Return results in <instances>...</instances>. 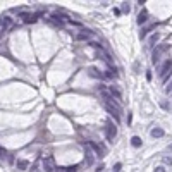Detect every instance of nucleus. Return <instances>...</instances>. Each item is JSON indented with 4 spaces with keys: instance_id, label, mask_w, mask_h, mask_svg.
<instances>
[{
    "instance_id": "f257e3e1",
    "label": "nucleus",
    "mask_w": 172,
    "mask_h": 172,
    "mask_svg": "<svg viewBox=\"0 0 172 172\" xmlns=\"http://www.w3.org/2000/svg\"><path fill=\"white\" fill-rule=\"evenodd\" d=\"M105 105V109L110 112L112 115L119 121L121 119V114H122V109H121V105H119V101H115V100H110V101H105L103 103Z\"/></svg>"
},
{
    "instance_id": "f03ea898",
    "label": "nucleus",
    "mask_w": 172,
    "mask_h": 172,
    "mask_svg": "<svg viewBox=\"0 0 172 172\" xmlns=\"http://www.w3.org/2000/svg\"><path fill=\"white\" fill-rule=\"evenodd\" d=\"M172 72V59H167V60L163 62V65L160 67V71H158V76H160V79L165 81L169 76H171Z\"/></svg>"
},
{
    "instance_id": "7ed1b4c3",
    "label": "nucleus",
    "mask_w": 172,
    "mask_h": 172,
    "mask_svg": "<svg viewBox=\"0 0 172 172\" xmlns=\"http://www.w3.org/2000/svg\"><path fill=\"white\" fill-rule=\"evenodd\" d=\"M167 50H169V45H158V47L153 50V53H152V62H153V64H158L160 59H162V55Z\"/></svg>"
},
{
    "instance_id": "20e7f679",
    "label": "nucleus",
    "mask_w": 172,
    "mask_h": 172,
    "mask_svg": "<svg viewBox=\"0 0 172 172\" xmlns=\"http://www.w3.org/2000/svg\"><path fill=\"white\" fill-rule=\"evenodd\" d=\"M105 132H107V140H109V141H112V140L117 136V129H115V126H114V124H110V122L107 124V127H105Z\"/></svg>"
},
{
    "instance_id": "39448f33",
    "label": "nucleus",
    "mask_w": 172,
    "mask_h": 172,
    "mask_svg": "<svg viewBox=\"0 0 172 172\" xmlns=\"http://www.w3.org/2000/svg\"><path fill=\"white\" fill-rule=\"evenodd\" d=\"M90 146L95 150V153H96V157H105V153H107V148L103 146V145H96V143H90Z\"/></svg>"
},
{
    "instance_id": "423d86ee",
    "label": "nucleus",
    "mask_w": 172,
    "mask_h": 172,
    "mask_svg": "<svg viewBox=\"0 0 172 172\" xmlns=\"http://www.w3.org/2000/svg\"><path fill=\"white\" fill-rule=\"evenodd\" d=\"M84 153H86V163L91 165V163L95 162V153H93V148H91L90 145L84 146Z\"/></svg>"
},
{
    "instance_id": "0eeeda50",
    "label": "nucleus",
    "mask_w": 172,
    "mask_h": 172,
    "mask_svg": "<svg viewBox=\"0 0 172 172\" xmlns=\"http://www.w3.org/2000/svg\"><path fill=\"white\" fill-rule=\"evenodd\" d=\"M10 26H12V19H10V17H7V16H4V17L0 19V31L9 30Z\"/></svg>"
},
{
    "instance_id": "6e6552de",
    "label": "nucleus",
    "mask_w": 172,
    "mask_h": 172,
    "mask_svg": "<svg viewBox=\"0 0 172 172\" xmlns=\"http://www.w3.org/2000/svg\"><path fill=\"white\" fill-rule=\"evenodd\" d=\"M109 91H110L112 98H114L115 101H121L122 100V95H121V91H119V88H117V86H110V88H109Z\"/></svg>"
},
{
    "instance_id": "1a4fd4ad",
    "label": "nucleus",
    "mask_w": 172,
    "mask_h": 172,
    "mask_svg": "<svg viewBox=\"0 0 172 172\" xmlns=\"http://www.w3.org/2000/svg\"><path fill=\"white\" fill-rule=\"evenodd\" d=\"M53 158L48 157V158H45V162H43V171L45 172H53Z\"/></svg>"
},
{
    "instance_id": "9d476101",
    "label": "nucleus",
    "mask_w": 172,
    "mask_h": 172,
    "mask_svg": "<svg viewBox=\"0 0 172 172\" xmlns=\"http://www.w3.org/2000/svg\"><path fill=\"white\" fill-rule=\"evenodd\" d=\"M76 38H78V40H81V41L90 40V38H91V33H88V31H81V33H78V35H76Z\"/></svg>"
},
{
    "instance_id": "9b49d317",
    "label": "nucleus",
    "mask_w": 172,
    "mask_h": 172,
    "mask_svg": "<svg viewBox=\"0 0 172 172\" xmlns=\"http://www.w3.org/2000/svg\"><path fill=\"white\" fill-rule=\"evenodd\" d=\"M21 17H22L24 22H35V21H36V16H31V14H26V12L21 14Z\"/></svg>"
},
{
    "instance_id": "f8f14e48",
    "label": "nucleus",
    "mask_w": 172,
    "mask_h": 172,
    "mask_svg": "<svg viewBox=\"0 0 172 172\" xmlns=\"http://www.w3.org/2000/svg\"><path fill=\"white\" fill-rule=\"evenodd\" d=\"M16 165H17V169H19V171H26V169L30 167V162H28V160H17Z\"/></svg>"
},
{
    "instance_id": "ddd939ff",
    "label": "nucleus",
    "mask_w": 172,
    "mask_h": 172,
    "mask_svg": "<svg viewBox=\"0 0 172 172\" xmlns=\"http://www.w3.org/2000/svg\"><path fill=\"white\" fill-rule=\"evenodd\" d=\"M148 19V14H146V10H141L140 12V16H138V24H143V22H146Z\"/></svg>"
},
{
    "instance_id": "4468645a",
    "label": "nucleus",
    "mask_w": 172,
    "mask_h": 172,
    "mask_svg": "<svg viewBox=\"0 0 172 172\" xmlns=\"http://www.w3.org/2000/svg\"><path fill=\"white\" fill-rule=\"evenodd\" d=\"M152 136L153 138H162L163 136V129H160V127H153L152 129Z\"/></svg>"
},
{
    "instance_id": "2eb2a0df",
    "label": "nucleus",
    "mask_w": 172,
    "mask_h": 172,
    "mask_svg": "<svg viewBox=\"0 0 172 172\" xmlns=\"http://www.w3.org/2000/svg\"><path fill=\"white\" fill-rule=\"evenodd\" d=\"M88 72H90L91 78H101V74L98 72V69H96V67H90V69H88Z\"/></svg>"
},
{
    "instance_id": "dca6fc26",
    "label": "nucleus",
    "mask_w": 172,
    "mask_h": 172,
    "mask_svg": "<svg viewBox=\"0 0 172 172\" xmlns=\"http://www.w3.org/2000/svg\"><path fill=\"white\" fill-rule=\"evenodd\" d=\"M131 145L134 146V148H140V146H141V138H138V136H132Z\"/></svg>"
},
{
    "instance_id": "f3484780",
    "label": "nucleus",
    "mask_w": 172,
    "mask_h": 172,
    "mask_svg": "<svg viewBox=\"0 0 172 172\" xmlns=\"http://www.w3.org/2000/svg\"><path fill=\"white\" fill-rule=\"evenodd\" d=\"M121 10H122V12H129V10H131V7H129V4H127V2H122Z\"/></svg>"
},
{
    "instance_id": "a211bd4d",
    "label": "nucleus",
    "mask_w": 172,
    "mask_h": 172,
    "mask_svg": "<svg viewBox=\"0 0 172 172\" xmlns=\"http://www.w3.org/2000/svg\"><path fill=\"white\" fill-rule=\"evenodd\" d=\"M157 40H158V35L155 33V35H152V38H150V41H148V45H150V47L155 45V41H157Z\"/></svg>"
},
{
    "instance_id": "6ab92c4d",
    "label": "nucleus",
    "mask_w": 172,
    "mask_h": 172,
    "mask_svg": "<svg viewBox=\"0 0 172 172\" xmlns=\"http://www.w3.org/2000/svg\"><path fill=\"white\" fill-rule=\"evenodd\" d=\"M121 169H122V163H115L114 165V172H121Z\"/></svg>"
},
{
    "instance_id": "aec40b11",
    "label": "nucleus",
    "mask_w": 172,
    "mask_h": 172,
    "mask_svg": "<svg viewBox=\"0 0 172 172\" xmlns=\"http://www.w3.org/2000/svg\"><path fill=\"white\" fill-rule=\"evenodd\" d=\"M115 76H117V74L114 71H107V74H105V78H115Z\"/></svg>"
},
{
    "instance_id": "412c9836",
    "label": "nucleus",
    "mask_w": 172,
    "mask_h": 172,
    "mask_svg": "<svg viewBox=\"0 0 172 172\" xmlns=\"http://www.w3.org/2000/svg\"><path fill=\"white\" fill-rule=\"evenodd\" d=\"M65 172H78V165H74V167H67Z\"/></svg>"
},
{
    "instance_id": "4be33fe9",
    "label": "nucleus",
    "mask_w": 172,
    "mask_h": 172,
    "mask_svg": "<svg viewBox=\"0 0 172 172\" xmlns=\"http://www.w3.org/2000/svg\"><path fill=\"white\" fill-rule=\"evenodd\" d=\"M4 157H7V152H5V148L0 146V158H4Z\"/></svg>"
},
{
    "instance_id": "5701e85b",
    "label": "nucleus",
    "mask_w": 172,
    "mask_h": 172,
    "mask_svg": "<svg viewBox=\"0 0 172 172\" xmlns=\"http://www.w3.org/2000/svg\"><path fill=\"white\" fill-rule=\"evenodd\" d=\"M165 91H167V93H169V95H172V81L169 83V86H167V88H165Z\"/></svg>"
},
{
    "instance_id": "b1692460",
    "label": "nucleus",
    "mask_w": 172,
    "mask_h": 172,
    "mask_svg": "<svg viewBox=\"0 0 172 172\" xmlns=\"http://www.w3.org/2000/svg\"><path fill=\"white\" fill-rule=\"evenodd\" d=\"M163 163H169V165H172V158H171V157H165V158H163Z\"/></svg>"
},
{
    "instance_id": "393cba45",
    "label": "nucleus",
    "mask_w": 172,
    "mask_h": 172,
    "mask_svg": "<svg viewBox=\"0 0 172 172\" xmlns=\"http://www.w3.org/2000/svg\"><path fill=\"white\" fill-rule=\"evenodd\" d=\"M153 172H165V169H163V167H157Z\"/></svg>"
},
{
    "instance_id": "a878e982",
    "label": "nucleus",
    "mask_w": 172,
    "mask_h": 172,
    "mask_svg": "<svg viewBox=\"0 0 172 172\" xmlns=\"http://www.w3.org/2000/svg\"><path fill=\"white\" fill-rule=\"evenodd\" d=\"M167 152H169V153H172V145H169V148H167Z\"/></svg>"
},
{
    "instance_id": "bb28decb",
    "label": "nucleus",
    "mask_w": 172,
    "mask_h": 172,
    "mask_svg": "<svg viewBox=\"0 0 172 172\" xmlns=\"http://www.w3.org/2000/svg\"><path fill=\"white\" fill-rule=\"evenodd\" d=\"M0 36H2V31H0Z\"/></svg>"
}]
</instances>
